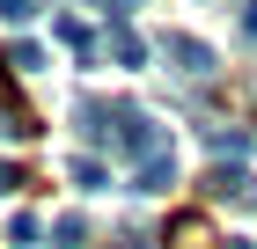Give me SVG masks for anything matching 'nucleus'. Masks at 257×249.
<instances>
[{
  "mask_svg": "<svg viewBox=\"0 0 257 249\" xmlns=\"http://www.w3.org/2000/svg\"><path fill=\"white\" fill-rule=\"evenodd\" d=\"M206 191H213V198H235V205H257V176L235 169V161H220V169L206 176Z\"/></svg>",
  "mask_w": 257,
  "mask_h": 249,
  "instance_id": "3",
  "label": "nucleus"
},
{
  "mask_svg": "<svg viewBox=\"0 0 257 249\" xmlns=\"http://www.w3.org/2000/svg\"><path fill=\"white\" fill-rule=\"evenodd\" d=\"M37 15V0H0V22H30Z\"/></svg>",
  "mask_w": 257,
  "mask_h": 249,
  "instance_id": "15",
  "label": "nucleus"
},
{
  "mask_svg": "<svg viewBox=\"0 0 257 249\" xmlns=\"http://www.w3.org/2000/svg\"><path fill=\"white\" fill-rule=\"evenodd\" d=\"M15 183H22V169H15V161H8V154H0V198L15 191Z\"/></svg>",
  "mask_w": 257,
  "mask_h": 249,
  "instance_id": "16",
  "label": "nucleus"
},
{
  "mask_svg": "<svg viewBox=\"0 0 257 249\" xmlns=\"http://www.w3.org/2000/svg\"><path fill=\"white\" fill-rule=\"evenodd\" d=\"M103 183H110V169H103L96 154H81L74 161V191H103Z\"/></svg>",
  "mask_w": 257,
  "mask_h": 249,
  "instance_id": "11",
  "label": "nucleus"
},
{
  "mask_svg": "<svg viewBox=\"0 0 257 249\" xmlns=\"http://www.w3.org/2000/svg\"><path fill=\"white\" fill-rule=\"evenodd\" d=\"M8 66H15V74H37L44 52H37V44H15V52H8Z\"/></svg>",
  "mask_w": 257,
  "mask_h": 249,
  "instance_id": "13",
  "label": "nucleus"
},
{
  "mask_svg": "<svg viewBox=\"0 0 257 249\" xmlns=\"http://www.w3.org/2000/svg\"><path fill=\"white\" fill-rule=\"evenodd\" d=\"M30 132H37V117L22 103H0V139H30Z\"/></svg>",
  "mask_w": 257,
  "mask_h": 249,
  "instance_id": "10",
  "label": "nucleus"
},
{
  "mask_svg": "<svg viewBox=\"0 0 257 249\" xmlns=\"http://www.w3.org/2000/svg\"><path fill=\"white\" fill-rule=\"evenodd\" d=\"M162 59H169L177 74H191V81H206V74L220 66V59H213V44H198V37H162Z\"/></svg>",
  "mask_w": 257,
  "mask_h": 249,
  "instance_id": "2",
  "label": "nucleus"
},
{
  "mask_svg": "<svg viewBox=\"0 0 257 249\" xmlns=\"http://www.w3.org/2000/svg\"><path fill=\"white\" fill-rule=\"evenodd\" d=\"M242 37L257 44V0H250V8H242Z\"/></svg>",
  "mask_w": 257,
  "mask_h": 249,
  "instance_id": "17",
  "label": "nucleus"
},
{
  "mask_svg": "<svg viewBox=\"0 0 257 249\" xmlns=\"http://www.w3.org/2000/svg\"><path fill=\"white\" fill-rule=\"evenodd\" d=\"M206 147H213L220 161H242V154H250V132H235V125H213V132H206Z\"/></svg>",
  "mask_w": 257,
  "mask_h": 249,
  "instance_id": "6",
  "label": "nucleus"
},
{
  "mask_svg": "<svg viewBox=\"0 0 257 249\" xmlns=\"http://www.w3.org/2000/svg\"><path fill=\"white\" fill-rule=\"evenodd\" d=\"M228 249H250V242H228Z\"/></svg>",
  "mask_w": 257,
  "mask_h": 249,
  "instance_id": "18",
  "label": "nucleus"
},
{
  "mask_svg": "<svg viewBox=\"0 0 257 249\" xmlns=\"http://www.w3.org/2000/svg\"><path fill=\"white\" fill-rule=\"evenodd\" d=\"M133 191H147V198L177 191V154H155V161H140V169H133Z\"/></svg>",
  "mask_w": 257,
  "mask_h": 249,
  "instance_id": "5",
  "label": "nucleus"
},
{
  "mask_svg": "<svg viewBox=\"0 0 257 249\" xmlns=\"http://www.w3.org/2000/svg\"><path fill=\"white\" fill-rule=\"evenodd\" d=\"M110 147L133 154V161H155V154H169V139H162V125L140 103H110Z\"/></svg>",
  "mask_w": 257,
  "mask_h": 249,
  "instance_id": "1",
  "label": "nucleus"
},
{
  "mask_svg": "<svg viewBox=\"0 0 257 249\" xmlns=\"http://www.w3.org/2000/svg\"><path fill=\"white\" fill-rule=\"evenodd\" d=\"M88 242V220H81V212H59V220H52V249H81Z\"/></svg>",
  "mask_w": 257,
  "mask_h": 249,
  "instance_id": "9",
  "label": "nucleus"
},
{
  "mask_svg": "<svg viewBox=\"0 0 257 249\" xmlns=\"http://www.w3.org/2000/svg\"><path fill=\"white\" fill-rule=\"evenodd\" d=\"M37 234H44V220H37V212H15V220H8V242H22V249H30Z\"/></svg>",
  "mask_w": 257,
  "mask_h": 249,
  "instance_id": "12",
  "label": "nucleus"
},
{
  "mask_svg": "<svg viewBox=\"0 0 257 249\" xmlns=\"http://www.w3.org/2000/svg\"><path fill=\"white\" fill-rule=\"evenodd\" d=\"M52 37H59V44H74L81 59H96V37H88V22H74V15H59V22H52Z\"/></svg>",
  "mask_w": 257,
  "mask_h": 249,
  "instance_id": "7",
  "label": "nucleus"
},
{
  "mask_svg": "<svg viewBox=\"0 0 257 249\" xmlns=\"http://www.w3.org/2000/svg\"><path fill=\"white\" fill-rule=\"evenodd\" d=\"M88 8H96V15H103V22H110V30H118V22H125V15H133V0H88Z\"/></svg>",
  "mask_w": 257,
  "mask_h": 249,
  "instance_id": "14",
  "label": "nucleus"
},
{
  "mask_svg": "<svg viewBox=\"0 0 257 249\" xmlns=\"http://www.w3.org/2000/svg\"><path fill=\"white\" fill-rule=\"evenodd\" d=\"M74 125H81L88 147H110V103H103V96H81L74 103Z\"/></svg>",
  "mask_w": 257,
  "mask_h": 249,
  "instance_id": "4",
  "label": "nucleus"
},
{
  "mask_svg": "<svg viewBox=\"0 0 257 249\" xmlns=\"http://www.w3.org/2000/svg\"><path fill=\"white\" fill-rule=\"evenodd\" d=\"M110 52H118V66H147V44L133 37V22H118V30H110Z\"/></svg>",
  "mask_w": 257,
  "mask_h": 249,
  "instance_id": "8",
  "label": "nucleus"
}]
</instances>
